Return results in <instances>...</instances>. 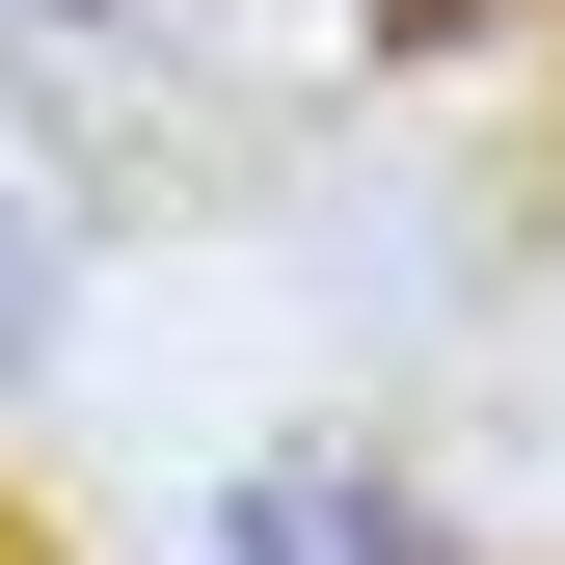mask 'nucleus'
Instances as JSON below:
<instances>
[{
	"instance_id": "obj_1",
	"label": "nucleus",
	"mask_w": 565,
	"mask_h": 565,
	"mask_svg": "<svg viewBox=\"0 0 565 565\" xmlns=\"http://www.w3.org/2000/svg\"><path fill=\"white\" fill-rule=\"evenodd\" d=\"M216 539H243V565H431V512H404V484H350V458H269Z\"/></svg>"
},
{
	"instance_id": "obj_2",
	"label": "nucleus",
	"mask_w": 565,
	"mask_h": 565,
	"mask_svg": "<svg viewBox=\"0 0 565 565\" xmlns=\"http://www.w3.org/2000/svg\"><path fill=\"white\" fill-rule=\"evenodd\" d=\"M28 350H54V243L0 216V377H28Z\"/></svg>"
},
{
	"instance_id": "obj_3",
	"label": "nucleus",
	"mask_w": 565,
	"mask_h": 565,
	"mask_svg": "<svg viewBox=\"0 0 565 565\" xmlns=\"http://www.w3.org/2000/svg\"><path fill=\"white\" fill-rule=\"evenodd\" d=\"M0 28H82V0H0Z\"/></svg>"
}]
</instances>
